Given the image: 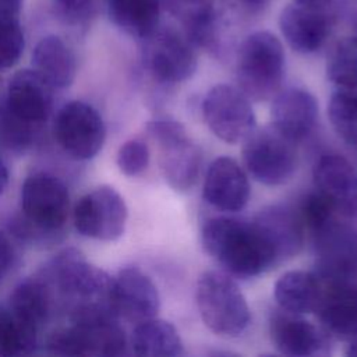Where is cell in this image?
<instances>
[{
    "label": "cell",
    "instance_id": "6da1fadb",
    "mask_svg": "<svg viewBox=\"0 0 357 357\" xmlns=\"http://www.w3.org/2000/svg\"><path fill=\"white\" fill-rule=\"evenodd\" d=\"M205 251L230 276L250 279L276 266L279 258L259 225L230 216H213L201 230Z\"/></svg>",
    "mask_w": 357,
    "mask_h": 357
},
{
    "label": "cell",
    "instance_id": "7a4b0ae2",
    "mask_svg": "<svg viewBox=\"0 0 357 357\" xmlns=\"http://www.w3.org/2000/svg\"><path fill=\"white\" fill-rule=\"evenodd\" d=\"M284 75L282 42L268 31L250 33L238 46L236 56L237 88L254 102L273 98Z\"/></svg>",
    "mask_w": 357,
    "mask_h": 357
},
{
    "label": "cell",
    "instance_id": "3957f363",
    "mask_svg": "<svg viewBox=\"0 0 357 357\" xmlns=\"http://www.w3.org/2000/svg\"><path fill=\"white\" fill-rule=\"evenodd\" d=\"M195 303L205 326L219 336H240L250 325L247 300L226 272H204L197 282Z\"/></svg>",
    "mask_w": 357,
    "mask_h": 357
},
{
    "label": "cell",
    "instance_id": "277c9868",
    "mask_svg": "<svg viewBox=\"0 0 357 357\" xmlns=\"http://www.w3.org/2000/svg\"><path fill=\"white\" fill-rule=\"evenodd\" d=\"M42 276L52 290H57L63 297L75 301L74 307L91 303L112 305L113 278L91 264L75 248H66L54 255L43 269Z\"/></svg>",
    "mask_w": 357,
    "mask_h": 357
},
{
    "label": "cell",
    "instance_id": "5b68a950",
    "mask_svg": "<svg viewBox=\"0 0 357 357\" xmlns=\"http://www.w3.org/2000/svg\"><path fill=\"white\" fill-rule=\"evenodd\" d=\"M146 132L159 146L160 170L169 187L178 192L190 191L201 170L199 146L192 142L178 121L169 117L148 121Z\"/></svg>",
    "mask_w": 357,
    "mask_h": 357
},
{
    "label": "cell",
    "instance_id": "8992f818",
    "mask_svg": "<svg viewBox=\"0 0 357 357\" xmlns=\"http://www.w3.org/2000/svg\"><path fill=\"white\" fill-rule=\"evenodd\" d=\"M142 66L148 75L162 85H174L187 81L197 70L194 43L176 29L159 26L141 39Z\"/></svg>",
    "mask_w": 357,
    "mask_h": 357
},
{
    "label": "cell",
    "instance_id": "52a82bcc",
    "mask_svg": "<svg viewBox=\"0 0 357 357\" xmlns=\"http://www.w3.org/2000/svg\"><path fill=\"white\" fill-rule=\"evenodd\" d=\"M241 153L247 172L265 185L287 183L297 169L294 142L273 126L255 127L243 141Z\"/></svg>",
    "mask_w": 357,
    "mask_h": 357
},
{
    "label": "cell",
    "instance_id": "ba28073f",
    "mask_svg": "<svg viewBox=\"0 0 357 357\" xmlns=\"http://www.w3.org/2000/svg\"><path fill=\"white\" fill-rule=\"evenodd\" d=\"M20 201L24 220L39 231H57L68 218V190L59 177L47 172H35L25 178Z\"/></svg>",
    "mask_w": 357,
    "mask_h": 357
},
{
    "label": "cell",
    "instance_id": "9c48e42d",
    "mask_svg": "<svg viewBox=\"0 0 357 357\" xmlns=\"http://www.w3.org/2000/svg\"><path fill=\"white\" fill-rule=\"evenodd\" d=\"M53 132L60 148L77 160L96 156L106 139L103 117L92 105L82 100H73L60 107Z\"/></svg>",
    "mask_w": 357,
    "mask_h": 357
},
{
    "label": "cell",
    "instance_id": "30bf717a",
    "mask_svg": "<svg viewBox=\"0 0 357 357\" xmlns=\"http://www.w3.org/2000/svg\"><path fill=\"white\" fill-rule=\"evenodd\" d=\"M202 114L209 130L227 144L243 142L257 127L250 99L234 85L218 84L202 100Z\"/></svg>",
    "mask_w": 357,
    "mask_h": 357
},
{
    "label": "cell",
    "instance_id": "8fae6325",
    "mask_svg": "<svg viewBox=\"0 0 357 357\" xmlns=\"http://www.w3.org/2000/svg\"><path fill=\"white\" fill-rule=\"evenodd\" d=\"M128 209L124 198L110 185H99L82 195L74 206L75 230L88 238L113 241L126 230Z\"/></svg>",
    "mask_w": 357,
    "mask_h": 357
},
{
    "label": "cell",
    "instance_id": "7c38bea8",
    "mask_svg": "<svg viewBox=\"0 0 357 357\" xmlns=\"http://www.w3.org/2000/svg\"><path fill=\"white\" fill-rule=\"evenodd\" d=\"M269 332L272 343L284 356L315 357L331 353L332 337L300 314L282 308L272 311Z\"/></svg>",
    "mask_w": 357,
    "mask_h": 357
},
{
    "label": "cell",
    "instance_id": "4fadbf2b",
    "mask_svg": "<svg viewBox=\"0 0 357 357\" xmlns=\"http://www.w3.org/2000/svg\"><path fill=\"white\" fill-rule=\"evenodd\" d=\"M112 305L119 317L135 324L153 318L160 305L158 287L139 268H123L113 278Z\"/></svg>",
    "mask_w": 357,
    "mask_h": 357
},
{
    "label": "cell",
    "instance_id": "5bb4252c",
    "mask_svg": "<svg viewBox=\"0 0 357 357\" xmlns=\"http://www.w3.org/2000/svg\"><path fill=\"white\" fill-rule=\"evenodd\" d=\"M250 183L243 167L229 156H219L208 166L202 197L222 212H238L250 199Z\"/></svg>",
    "mask_w": 357,
    "mask_h": 357
},
{
    "label": "cell",
    "instance_id": "9a60e30c",
    "mask_svg": "<svg viewBox=\"0 0 357 357\" xmlns=\"http://www.w3.org/2000/svg\"><path fill=\"white\" fill-rule=\"evenodd\" d=\"M315 190L344 216H357V173L339 153L321 155L312 169Z\"/></svg>",
    "mask_w": 357,
    "mask_h": 357
},
{
    "label": "cell",
    "instance_id": "2e32d148",
    "mask_svg": "<svg viewBox=\"0 0 357 357\" xmlns=\"http://www.w3.org/2000/svg\"><path fill=\"white\" fill-rule=\"evenodd\" d=\"M54 88L33 68L17 71L8 81L4 105L20 119L42 126L53 106Z\"/></svg>",
    "mask_w": 357,
    "mask_h": 357
},
{
    "label": "cell",
    "instance_id": "e0dca14e",
    "mask_svg": "<svg viewBox=\"0 0 357 357\" xmlns=\"http://www.w3.org/2000/svg\"><path fill=\"white\" fill-rule=\"evenodd\" d=\"M325 291L317 308L319 326L337 340L357 337V287L349 282L324 279Z\"/></svg>",
    "mask_w": 357,
    "mask_h": 357
},
{
    "label": "cell",
    "instance_id": "ac0fdd59",
    "mask_svg": "<svg viewBox=\"0 0 357 357\" xmlns=\"http://www.w3.org/2000/svg\"><path fill=\"white\" fill-rule=\"evenodd\" d=\"M272 126L294 144L307 138L318 119V103L312 93L301 88H287L273 96Z\"/></svg>",
    "mask_w": 357,
    "mask_h": 357
},
{
    "label": "cell",
    "instance_id": "d6986e66",
    "mask_svg": "<svg viewBox=\"0 0 357 357\" xmlns=\"http://www.w3.org/2000/svg\"><path fill=\"white\" fill-rule=\"evenodd\" d=\"M279 28L294 52L310 54L319 50L326 42L331 22L324 10L293 3L280 11Z\"/></svg>",
    "mask_w": 357,
    "mask_h": 357
},
{
    "label": "cell",
    "instance_id": "ffe728a7",
    "mask_svg": "<svg viewBox=\"0 0 357 357\" xmlns=\"http://www.w3.org/2000/svg\"><path fill=\"white\" fill-rule=\"evenodd\" d=\"M254 220L272 244L279 262L294 257L304 243V225L298 212L289 206L273 205L262 209Z\"/></svg>",
    "mask_w": 357,
    "mask_h": 357
},
{
    "label": "cell",
    "instance_id": "44dd1931",
    "mask_svg": "<svg viewBox=\"0 0 357 357\" xmlns=\"http://www.w3.org/2000/svg\"><path fill=\"white\" fill-rule=\"evenodd\" d=\"M162 8L176 17L187 38L197 46L211 47L222 0H159Z\"/></svg>",
    "mask_w": 357,
    "mask_h": 357
},
{
    "label": "cell",
    "instance_id": "7402d4cb",
    "mask_svg": "<svg viewBox=\"0 0 357 357\" xmlns=\"http://www.w3.org/2000/svg\"><path fill=\"white\" fill-rule=\"evenodd\" d=\"M324 291L322 278L307 271H289L276 280L273 287L279 308L300 315L315 312Z\"/></svg>",
    "mask_w": 357,
    "mask_h": 357
},
{
    "label": "cell",
    "instance_id": "603a6c76",
    "mask_svg": "<svg viewBox=\"0 0 357 357\" xmlns=\"http://www.w3.org/2000/svg\"><path fill=\"white\" fill-rule=\"evenodd\" d=\"M33 70L53 88H67L77 74V61L70 46L57 35L43 36L32 52Z\"/></svg>",
    "mask_w": 357,
    "mask_h": 357
},
{
    "label": "cell",
    "instance_id": "cb8c5ba5",
    "mask_svg": "<svg viewBox=\"0 0 357 357\" xmlns=\"http://www.w3.org/2000/svg\"><path fill=\"white\" fill-rule=\"evenodd\" d=\"M52 304L53 290L42 275L28 278L18 283L8 301L11 311L38 331L49 319Z\"/></svg>",
    "mask_w": 357,
    "mask_h": 357
},
{
    "label": "cell",
    "instance_id": "d4e9b609",
    "mask_svg": "<svg viewBox=\"0 0 357 357\" xmlns=\"http://www.w3.org/2000/svg\"><path fill=\"white\" fill-rule=\"evenodd\" d=\"M131 347L137 356L176 357L183 354V342L176 326L156 317L141 321L131 335Z\"/></svg>",
    "mask_w": 357,
    "mask_h": 357
},
{
    "label": "cell",
    "instance_id": "484cf974",
    "mask_svg": "<svg viewBox=\"0 0 357 357\" xmlns=\"http://www.w3.org/2000/svg\"><path fill=\"white\" fill-rule=\"evenodd\" d=\"M106 6L110 20L138 39L149 36L159 26V0H106Z\"/></svg>",
    "mask_w": 357,
    "mask_h": 357
},
{
    "label": "cell",
    "instance_id": "4316f807",
    "mask_svg": "<svg viewBox=\"0 0 357 357\" xmlns=\"http://www.w3.org/2000/svg\"><path fill=\"white\" fill-rule=\"evenodd\" d=\"M39 331L20 319L8 307L0 304V356L29 354L38 344Z\"/></svg>",
    "mask_w": 357,
    "mask_h": 357
},
{
    "label": "cell",
    "instance_id": "83f0119b",
    "mask_svg": "<svg viewBox=\"0 0 357 357\" xmlns=\"http://www.w3.org/2000/svg\"><path fill=\"white\" fill-rule=\"evenodd\" d=\"M328 117L335 132L357 146V88H339L328 102Z\"/></svg>",
    "mask_w": 357,
    "mask_h": 357
},
{
    "label": "cell",
    "instance_id": "f1b7e54d",
    "mask_svg": "<svg viewBox=\"0 0 357 357\" xmlns=\"http://www.w3.org/2000/svg\"><path fill=\"white\" fill-rule=\"evenodd\" d=\"M326 75L339 88H357V35L344 36L332 47Z\"/></svg>",
    "mask_w": 357,
    "mask_h": 357
},
{
    "label": "cell",
    "instance_id": "f546056e",
    "mask_svg": "<svg viewBox=\"0 0 357 357\" xmlns=\"http://www.w3.org/2000/svg\"><path fill=\"white\" fill-rule=\"evenodd\" d=\"M40 126L31 124L15 116L0 100V141L14 151H24L32 145Z\"/></svg>",
    "mask_w": 357,
    "mask_h": 357
},
{
    "label": "cell",
    "instance_id": "4dcf8cb0",
    "mask_svg": "<svg viewBox=\"0 0 357 357\" xmlns=\"http://www.w3.org/2000/svg\"><path fill=\"white\" fill-rule=\"evenodd\" d=\"M25 46L18 17L0 14V70L17 64Z\"/></svg>",
    "mask_w": 357,
    "mask_h": 357
},
{
    "label": "cell",
    "instance_id": "1f68e13d",
    "mask_svg": "<svg viewBox=\"0 0 357 357\" xmlns=\"http://www.w3.org/2000/svg\"><path fill=\"white\" fill-rule=\"evenodd\" d=\"M335 212L333 205L321 192L314 191L304 197L298 215L304 227L315 236L335 220Z\"/></svg>",
    "mask_w": 357,
    "mask_h": 357
},
{
    "label": "cell",
    "instance_id": "d6a6232c",
    "mask_svg": "<svg viewBox=\"0 0 357 357\" xmlns=\"http://www.w3.org/2000/svg\"><path fill=\"white\" fill-rule=\"evenodd\" d=\"M117 166L126 176L134 177L146 170L149 165V149L148 145L139 139L126 141L116 158Z\"/></svg>",
    "mask_w": 357,
    "mask_h": 357
},
{
    "label": "cell",
    "instance_id": "836d02e7",
    "mask_svg": "<svg viewBox=\"0 0 357 357\" xmlns=\"http://www.w3.org/2000/svg\"><path fill=\"white\" fill-rule=\"evenodd\" d=\"M15 258L14 245L10 237L0 230V282L8 275Z\"/></svg>",
    "mask_w": 357,
    "mask_h": 357
},
{
    "label": "cell",
    "instance_id": "e575fe53",
    "mask_svg": "<svg viewBox=\"0 0 357 357\" xmlns=\"http://www.w3.org/2000/svg\"><path fill=\"white\" fill-rule=\"evenodd\" d=\"M61 13L73 20L85 18L92 6V0H54Z\"/></svg>",
    "mask_w": 357,
    "mask_h": 357
},
{
    "label": "cell",
    "instance_id": "d590c367",
    "mask_svg": "<svg viewBox=\"0 0 357 357\" xmlns=\"http://www.w3.org/2000/svg\"><path fill=\"white\" fill-rule=\"evenodd\" d=\"M22 0H0V14L18 17L21 11Z\"/></svg>",
    "mask_w": 357,
    "mask_h": 357
},
{
    "label": "cell",
    "instance_id": "8d00e7d4",
    "mask_svg": "<svg viewBox=\"0 0 357 357\" xmlns=\"http://www.w3.org/2000/svg\"><path fill=\"white\" fill-rule=\"evenodd\" d=\"M293 1L296 4L314 8V10H325L331 4V0H293Z\"/></svg>",
    "mask_w": 357,
    "mask_h": 357
},
{
    "label": "cell",
    "instance_id": "74e56055",
    "mask_svg": "<svg viewBox=\"0 0 357 357\" xmlns=\"http://www.w3.org/2000/svg\"><path fill=\"white\" fill-rule=\"evenodd\" d=\"M7 183H8V169H7L6 163L0 158V194L7 187Z\"/></svg>",
    "mask_w": 357,
    "mask_h": 357
},
{
    "label": "cell",
    "instance_id": "f35d334b",
    "mask_svg": "<svg viewBox=\"0 0 357 357\" xmlns=\"http://www.w3.org/2000/svg\"><path fill=\"white\" fill-rule=\"evenodd\" d=\"M346 354L349 357H357V337L349 342V346L346 349Z\"/></svg>",
    "mask_w": 357,
    "mask_h": 357
},
{
    "label": "cell",
    "instance_id": "ab89813d",
    "mask_svg": "<svg viewBox=\"0 0 357 357\" xmlns=\"http://www.w3.org/2000/svg\"><path fill=\"white\" fill-rule=\"evenodd\" d=\"M241 1H245V3H254V4H257V3H264V1H266V0H241Z\"/></svg>",
    "mask_w": 357,
    "mask_h": 357
}]
</instances>
